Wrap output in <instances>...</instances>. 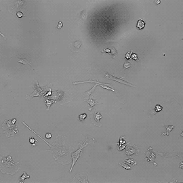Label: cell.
<instances>
[{"label": "cell", "instance_id": "cell-7", "mask_svg": "<svg viewBox=\"0 0 183 183\" xmlns=\"http://www.w3.org/2000/svg\"><path fill=\"white\" fill-rule=\"evenodd\" d=\"M105 74H106V75H105L106 77L110 79V80L116 81V82H120V83H122V84H123L127 85V86L135 87V86H134V85L130 84V83H128V82H125V81L122 80V79H120H120L117 78V77H114V76H113V75H110V74H108V73H105Z\"/></svg>", "mask_w": 183, "mask_h": 183}, {"label": "cell", "instance_id": "cell-21", "mask_svg": "<svg viewBox=\"0 0 183 183\" xmlns=\"http://www.w3.org/2000/svg\"><path fill=\"white\" fill-rule=\"evenodd\" d=\"M16 16H18V17H19V18H21V17L25 16V15H23V14L21 12H17Z\"/></svg>", "mask_w": 183, "mask_h": 183}, {"label": "cell", "instance_id": "cell-12", "mask_svg": "<svg viewBox=\"0 0 183 183\" xmlns=\"http://www.w3.org/2000/svg\"><path fill=\"white\" fill-rule=\"evenodd\" d=\"M124 163H131V164L132 165H135L137 163V161H136L135 159H127V160L124 161Z\"/></svg>", "mask_w": 183, "mask_h": 183}, {"label": "cell", "instance_id": "cell-6", "mask_svg": "<svg viewBox=\"0 0 183 183\" xmlns=\"http://www.w3.org/2000/svg\"><path fill=\"white\" fill-rule=\"evenodd\" d=\"M82 41L79 40V41L72 42L70 44V47H71V50L73 53H77L80 52V48L81 46H82Z\"/></svg>", "mask_w": 183, "mask_h": 183}, {"label": "cell", "instance_id": "cell-18", "mask_svg": "<svg viewBox=\"0 0 183 183\" xmlns=\"http://www.w3.org/2000/svg\"><path fill=\"white\" fill-rule=\"evenodd\" d=\"M131 58L133 59V60H136V61H139V59H138V58L137 54H132Z\"/></svg>", "mask_w": 183, "mask_h": 183}, {"label": "cell", "instance_id": "cell-15", "mask_svg": "<svg viewBox=\"0 0 183 183\" xmlns=\"http://www.w3.org/2000/svg\"><path fill=\"white\" fill-rule=\"evenodd\" d=\"M86 117H87L86 113H83L79 116V118H80V120L81 121V122H83V121L86 118Z\"/></svg>", "mask_w": 183, "mask_h": 183}, {"label": "cell", "instance_id": "cell-19", "mask_svg": "<svg viewBox=\"0 0 183 183\" xmlns=\"http://www.w3.org/2000/svg\"><path fill=\"white\" fill-rule=\"evenodd\" d=\"M132 53V52L131 51L130 52H127V54H125V59H126V60H129V59H130Z\"/></svg>", "mask_w": 183, "mask_h": 183}, {"label": "cell", "instance_id": "cell-4", "mask_svg": "<svg viewBox=\"0 0 183 183\" xmlns=\"http://www.w3.org/2000/svg\"><path fill=\"white\" fill-rule=\"evenodd\" d=\"M90 142H87V140H86V141L84 143L82 144V146H80V149H78L77 151L76 152L73 153V154H72V158H73V163H72V166H71V170H70V171H69V173H71V172H72V170H73V167H74V165L75 164V163L77 162V159H79V157H80V153H81V151H82L83 148H84V146L86 145V144H90Z\"/></svg>", "mask_w": 183, "mask_h": 183}, {"label": "cell", "instance_id": "cell-5", "mask_svg": "<svg viewBox=\"0 0 183 183\" xmlns=\"http://www.w3.org/2000/svg\"><path fill=\"white\" fill-rule=\"evenodd\" d=\"M102 118V115L100 114L99 112H96L95 113L91 115V121L94 124L97 125V126H101V124H100V120Z\"/></svg>", "mask_w": 183, "mask_h": 183}, {"label": "cell", "instance_id": "cell-9", "mask_svg": "<svg viewBox=\"0 0 183 183\" xmlns=\"http://www.w3.org/2000/svg\"><path fill=\"white\" fill-rule=\"evenodd\" d=\"M164 127H165V128L167 129V132H166L162 133V134H161V136H164V135L169 136L170 132L172 130V129L174 128V125H168V126H167V125H164Z\"/></svg>", "mask_w": 183, "mask_h": 183}, {"label": "cell", "instance_id": "cell-11", "mask_svg": "<svg viewBox=\"0 0 183 183\" xmlns=\"http://www.w3.org/2000/svg\"><path fill=\"white\" fill-rule=\"evenodd\" d=\"M145 26V23L142 20H139L137 23V27L139 29H142Z\"/></svg>", "mask_w": 183, "mask_h": 183}, {"label": "cell", "instance_id": "cell-13", "mask_svg": "<svg viewBox=\"0 0 183 183\" xmlns=\"http://www.w3.org/2000/svg\"><path fill=\"white\" fill-rule=\"evenodd\" d=\"M87 102H88V103L90 104L92 107L93 106H94L96 104L98 103L97 101H94V100H92V99L90 100H87Z\"/></svg>", "mask_w": 183, "mask_h": 183}, {"label": "cell", "instance_id": "cell-1", "mask_svg": "<svg viewBox=\"0 0 183 183\" xmlns=\"http://www.w3.org/2000/svg\"><path fill=\"white\" fill-rule=\"evenodd\" d=\"M19 168V162L12 160L11 155L5 157L0 155V172L1 173L14 175Z\"/></svg>", "mask_w": 183, "mask_h": 183}, {"label": "cell", "instance_id": "cell-10", "mask_svg": "<svg viewBox=\"0 0 183 183\" xmlns=\"http://www.w3.org/2000/svg\"><path fill=\"white\" fill-rule=\"evenodd\" d=\"M18 62L20 64H23V65H29L30 67H31L32 65L31 63V62H29L27 60V59L25 58H18Z\"/></svg>", "mask_w": 183, "mask_h": 183}, {"label": "cell", "instance_id": "cell-22", "mask_svg": "<svg viewBox=\"0 0 183 183\" xmlns=\"http://www.w3.org/2000/svg\"><path fill=\"white\" fill-rule=\"evenodd\" d=\"M62 27H63V23L61 22V21H59L58 22V26H57V28L58 29H61Z\"/></svg>", "mask_w": 183, "mask_h": 183}, {"label": "cell", "instance_id": "cell-26", "mask_svg": "<svg viewBox=\"0 0 183 183\" xmlns=\"http://www.w3.org/2000/svg\"><path fill=\"white\" fill-rule=\"evenodd\" d=\"M155 2H156V4H159L160 3V0H158V1H156Z\"/></svg>", "mask_w": 183, "mask_h": 183}, {"label": "cell", "instance_id": "cell-20", "mask_svg": "<svg viewBox=\"0 0 183 183\" xmlns=\"http://www.w3.org/2000/svg\"><path fill=\"white\" fill-rule=\"evenodd\" d=\"M29 142H30L31 144H33L34 142H37V140H36L34 138H30V139H29Z\"/></svg>", "mask_w": 183, "mask_h": 183}, {"label": "cell", "instance_id": "cell-16", "mask_svg": "<svg viewBox=\"0 0 183 183\" xmlns=\"http://www.w3.org/2000/svg\"><path fill=\"white\" fill-rule=\"evenodd\" d=\"M120 165H122V167H123L124 168H125V169H127V170H130L131 169V168L129 166V165H127V164H125V163H122V162H121V163H120Z\"/></svg>", "mask_w": 183, "mask_h": 183}, {"label": "cell", "instance_id": "cell-17", "mask_svg": "<svg viewBox=\"0 0 183 183\" xmlns=\"http://www.w3.org/2000/svg\"><path fill=\"white\" fill-rule=\"evenodd\" d=\"M161 110H162V107H161V105H157L155 106V111H156V112H159L161 111Z\"/></svg>", "mask_w": 183, "mask_h": 183}, {"label": "cell", "instance_id": "cell-25", "mask_svg": "<svg viewBox=\"0 0 183 183\" xmlns=\"http://www.w3.org/2000/svg\"><path fill=\"white\" fill-rule=\"evenodd\" d=\"M0 35H1V37H3L4 38V39H6V37H5V36H4V35H3V34H2V33H1V32H0Z\"/></svg>", "mask_w": 183, "mask_h": 183}, {"label": "cell", "instance_id": "cell-24", "mask_svg": "<svg viewBox=\"0 0 183 183\" xmlns=\"http://www.w3.org/2000/svg\"><path fill=\"white\" fill-rule=\"evenodd\" d=\"M157 183H163V182H157ZM169 183H178L177 180H176V179H173L172 180V182H170ZM180 183H182V182H180Z\"/></svg>", "mask_w": 183, "mask_h": 183}, {"label": "cell", "instance_id": "cell-14", "mask_svg": "<svg viewBox=\"0 0 183 183\" xmlns=\"http://www.w3.org/2000/svg\"><path fill=\"white\" fill-rule=\"evenodd\" d=\"M132 65L130 63H129V62H125L124 65H123V68H124V69H126L127 68L132 67Z\"/></svg>", "mask_w": 183, "mask_h": 183}, {"label": "cell", "instance_id": "cell-8", "mask_svg": "<svg viewBox=\"0 0 183 183\" xmlns=\"http://www.w3.org/2000/svg\"><path fill=\"white\" fill-rule=\"evenodd\" d=\"M87 18V12L86 10L80 12V15L77 16V21L79 24H83Z\"/></svg>", "mask_w": 183, "mask_h": 183}, {"label": "cell", "instance_id": "cell-23", "mask_svg": "<svg viewBox=\"0 0 183 183\" xmlns=\"http://www.w3.org/2000/svg\"><path fill=\"white\" fill-rule=\"evenodd\" d=\"M46 138L47 139H50V138H52V134L50 133H47L46 134Z\"/></svg>", "mask_w": 183, "mask_h": 183}, {"label": "cell", "instance_id": "cell-3", "mask_svg": "<svg viewBox=\"0 0 183 183\" xmlns=\"http://www.w3.org/2000/svg\"><path fill=\"white\" fill-rule=\"evenodd\" d=\"M88 173L80 172L77 174L73 179V183H89L88 179Z\"/></svg>", "mask_w": 183, "mask_h": 183}, {"label": "cell", "instance_id": "cell-2", "mask_svg": "<svg viewBox=\"0 0 183 183\" xmlns=\"http://www.w3.org/2000/svg\"><path fill=\"white\" fill-rule=\"evenodd\" d=\"M2 128L4 130V132L6 137L10 138L14 137L18 134V130L17 128L16 123L12 122V120H4Z\"/></svg>", "mask_w": 183, "mask_h": 183}]
</instances>
